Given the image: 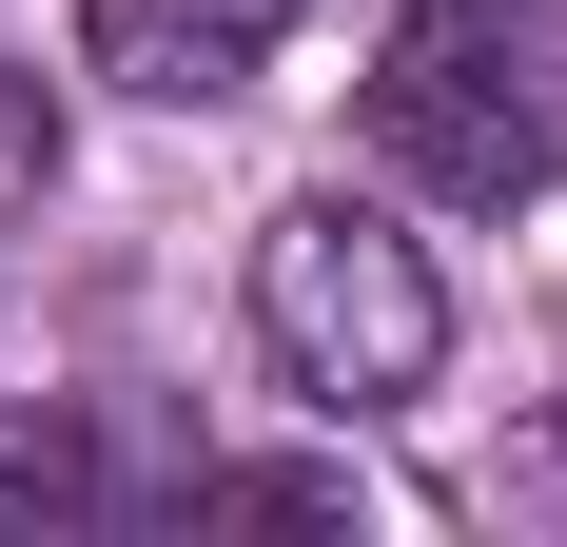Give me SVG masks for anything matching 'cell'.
Here are the masks:
<instances>
[{"mask_svg": "<svg viewBox=\"0 0 567 547\" xmlns=\"http://www.w3.org/2000/svg\"><path fill=\"white\" fill-rule=\"evenodd\" d=\"M372 157L451 216H509L567 176V40L528 0H411L372 40Z\"/></svg>", "mask_w": 567, "mask_h": 547, "instance_id": "1", "label": "cell"}, {"mask_svg": "<svg viewBox=\"0 0 567 547\" xmlns=\"http://www.w3.org/2000/svg\"><path fill=\"white\" fill-rule=\"evenodd\" d=\"M255 332H275V372L313 411H411L451 372V274L411 255L372 196H293L255 235Z\"/></svg>", "mask_w": 567, "mask_h": 547, "instance_id": "2", "label": "cell"}, {"mask_svg": "<svg viewBox=\"0 0 567 547\" xmlns=\"http://www.w3.org/2000/svg\"><path fill=\"white\" fill-rule=\"evenodd\" d=\"M313 20V0H79V59H99L117 99H255L275 79V40Z\"/></svg>", "mask_w": 567, "mask_h": 547, "instance_id": "3", "label": "cell"}, {"mask_svg": "<svg viewBox=\"0 0 567 547\" xmlns=\"http://www.w3.org/2000/svg\"><path fill=\"white\" fill-rule=\"evenodd\" d=\"M99 508H117V469L79 411H0V528L40 547V528H99Z\"/></svg>", "mask_w": 567, "mask_h": 547, "instance_id": "4", "label": "cell"}, {"mask_svg": "<svg viewBox=\"0 0 567 547\" xmlns=\"http://www.w3.org/2000/svg\"><path fill=\"white\" fill-rule=\"evenodd\" d=\"M196 528H352V469H293V450L196 469Z\"/></svg>", "mask_w": 567, "mask_h": 547, "instance_id": "5", "label": "cell"}, {"mask_svg": "<svg viewBox=\"0 0 567 547\" xmlns=\"http://www.w3.org/2000/svg\"><path fill=\"white\" fill-rule=\"evenodd\" d=\"M59 196V99H40V59H0V216H40Z\"/></svg>", "mask_w": 567, "mask_h": 547, "instance_id": "6", "label": "cell"}]
</instances>
